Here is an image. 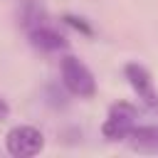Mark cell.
Masks as SVG:
<instances>
[{"label": "cell", "instance_id": "52a82bcc", "mask_svg": "<svg viewBox=\"0 0 158 158\" xmlns=\"http://www.w3.org/2000/svg\"><path fill=\"white\" fill-rule=\"evenodd\" d=\"M62 20H64V22H67L69 27H74V30H79L81 35H86V37H91V35H94V30H91V25H89V22H86L84 17H77V15H69V12H67V15L62 17Z\"/></svg>", "mask_w": 158, "mask_h": 158}, {"label": "cell", "instance_id": "ba28073f", "mask_svg": "<svg viewBox=\"0 0 158 158\" xmlns=\"http://www.w3.org/2000/svg\"><path fill=\"white\" fill-rule=\"evenodd\" d=\"M7 118H10V104H7V99L0 94V123L7 121Z\"/></svg>", "mask_w": 158, "mask_h": 158}, {"label": "cell", "instance_id": "7a4b0ae2", "mask_svg": "<svg viewBox=\"0 0 158 158\" xmlns=\"http://www.w3.org/2000/svg\"><path fill=\"white\" fill-rule=\"evenodd\" d=\"M138 116H141V111L133 101H126V99L114 101L101 123V136L106 141H123L126 133L131 131V126L138 123Z\"/></svg>", "mask_w": 158, "mask_h": 158}, {"label": "cell", "instance_id": "6da1fadb", "mask_svg": "<svg viewBox=\"0 0 158 158\" xmlns=\"http://www.w3.org/2000/svg\"><path fill=\"white\" fill-rule=\"evenodd\" d=\"M59 79L62 86L79 99H94L96 96V79L94 72L74 54H62L59 57Z\"/></svg>", "mask_w": 158, "mask_h": 158}, {"label": "cell", "instance_id": "277c9868", "mask_svg": "<svg viewBox=\"0 0 158 158\" xmlns=\"http://www.w3.org/2000/svg\"><path fill=\"white\" fill-rule=\"evenodd\" d=\"M123 77H126L128 86L133 89V94L138 96V101L148 111H158V89L153 84V77H151L148 67H143L141 62H126L123 64Z\"/></svg>", "mask_w": 158, "mask_h": 158}, {"label": "cell", "instance_id": "3957f363", "mask_svg": "<svg viewBox=\"0 0 158 158\" xmlns=\"http://www.w3.org/2000/svg\"><path fill=\"white\" fill-rule=\"evenodd\" d=\"M42 148H44V133L32 123H17L5 133V151L12 158H32L42 153Z\"/></svg>", "mask_w": 158, "mask_h": 158}, {"label": "cell", "instance_id": "8992f818", "mask_svg": "<svg viewBox=\"0 0 158 158\" xmlns=\"http://www.w3.org/2000/svg\"><path fill=\"white\" fill-rule=\"evenodd\" d=\"M27 37H30V44L35 49H40V52H59V49H67L69 47L67 37L62 32H57L54 27L44 25V22L30 27L27 30Z\"/></svg>", "mask_w": 158, "mask_h": 158}, {"label": "cell", "instance_id": "5b68a950", "mask_svg": "<svg viewBox=\"0 0 158 158\" xmlns=\"http://www.w3.org/2000/svg\"><path fill=\"white\" fill-rule=\"evenodd\" d=\"M123 143L133 153H158V123H133Z\"/></svg>", "mask_w": 158, "mask_h": 158}]
</instances>
